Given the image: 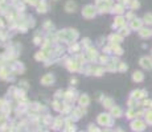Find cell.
I'll use <instances>...</instances> for the list:
<instances>
[{"mask_svg": "<svg viewBox=\"0 0 152 132\" xmlns=\"http://www.w3.org/2000/svg\"><path fill=\"white\" fill-rule=\"evenodd\" d=\"M142 65L144 66V67H148V69H152V63H151V61L150 60H147V58H144V60H142Z\"/></svg>", "mask_w": 152, "mask_h": 132, "instance_id": "cell-1", "label": "cell"}, {"mask_svg": "<svg viewBox=\"0 0 152 132\" xmlns=\"http://www.w3.org/2000/svg\"><path fill=\"white\" fill-rule=\"evenodd\" d=\"M147 19H148V22H150V24H152V15L145 16V20H147Z\"/></svg>", "mask_w": 152, "mask_h": 132, "instance_id": "cell-2", "label": "cell"}, {"mask_svg": "<svg viewBox=\"0 0 152 132\" xmlns=\"http://www.w3.org/2000/svg\"><path fill=\"white\" fill-rule=\"evenodd\" d=\"M148 123L152 124V112H151V114H148Z\"/></svg>", "mask_w": 152, "mask_h": 132, "instance_id": "cell-3", "label": "cell"}]
</instances>
